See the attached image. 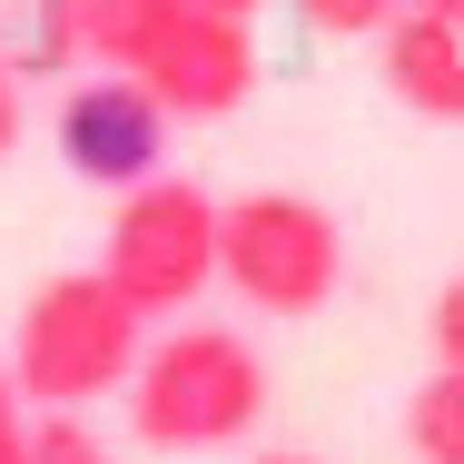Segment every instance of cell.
<instances>
[{
    "instance_id": "cell-1",
    "label": "cell",
    "mask_w": 464,
    "mask_h": 464,
    "mask_svg": "<svg viewBox=\"0 0 464 464\" xmlns=\"http://www.w3.org/2000/svg\"><path fill=\"white\" fill-rule=\"evenodd\" d=\"M267 415V356L237 326H169L129 366V435L149 455H218L257 435Z\"/></svg>"
},
{
    "instance_id": "cell-2",
    "label": "cell",
    "mask_w": 464,
    "mask_h": 464,
    "mask_svg": "<svg viewBox=\"0 0 464 464\" xmlns=\"http://www.w3.org/2000/svg\"><path fill=\"white\" fill-rule=\"evenodd\" d=\"M139 346H149V316L99 277V267H70V277H50L20 306L0 366L20 385V405H70V415H80V405H99V395L129 385Z\"/></svg>"
},
{
    "instance_id": "cell-3",
    "label": "cell",
    "mask_w": 464,
    "mask_h": 464,
    "mask_svg": "<svg viewBox=\"0 0 464 464\" xmlns=\"http://www.w3.org/2000/svg\"><path fill=\"white\" fill-rule=\"evenodd\" d=\"M218 277L237 286L257 316H316L346 277V237L316 198L296 188H247L218 208Z\"/></svg>"
},
{
    "instance_id": "cell-4",
    "label": "cell",
    "mask_w": 464,
    "mask_h": 464,
    "mask_svg": "<svg viewBox=\"0 0 464 464\" xmlns=\"http://www.w3.org/2000/svg\"><path fill=\"white\" fill-rule=\"evenodd\" d=\"M99 277L119 286L139 316H179L218 286V198L198 179H139L119 188V218H109V247H99Z\"/></svg>"
},
{
    "instance_id": "cell-5",
    "label": "cell",
    "mask_w": 464,
    "mask_h": 464,
    "mask_svg": "<svg viewBox=\"0 0 464 464\" xmlns=\"http://www.w3.org/2000/svg\"><path fill=\"white\" fill-rule=\"evenodd\" d=\"M60 169L90 188H139L159 179V159H169V109L139 90V80H119V70H99L80 90L60 99Z\"/></svg>"
},
{
    "instance_id": "cell-6",
    "label": "cell",
    "mask_w": 464,
    "mask_h": 464,
    "mask_svg": "<svg viewBox=\"0 0 464 464\" xmlns=\"http://www.w3.org/2000/svg\"><path fill=\"white\" fill-rule=\"evenodd\" d=\"M139 90L159 99L169 119H227V109H247V90H257V40H247V20L188 0L179 30L139 60Z\"/></svg>"
},
{
    "instance_id": "cell-7",
    "label": "cell",
    "mask_w": 464,
    "mask_h": 464,
    "mask_svg": "<svg viewBox=\"0 0 464 464\" xmlns=\"http://www.w3.org/2000/svg\"><path fill=\"white\" fill-rule=\"evenodd\" d=\"M375 40H385L375 50L385 60V90L405 99L415 119H464V30L455 20H405L395 10Z\"/></svg>"
},
{
    "instance_id": "cell-8",
    "label": "cell",
    "mask_w": 464,
    "mask_h": 464,
    "mask_svg": "<svg viewBox=\"0 0 464 464\" xmlns=\"http://www.w3.org/2000/svg\"><path fill=\"white\" fill-rule=\"evenodd\" d=\"M188 0H80V50H90L99 70H119V80H139V60L179 30Z\"/></svg>"
},
{
    "instance_id": "cell-9",
    "label": "cell",
    "mask_w": 464,
    "mask_h": 464,
    "mask_svg": "<svg viewBox=\"0 0 464 464\" xmlns=\"http://www.w3.org/2000/svg\"><path fill=\"white\" fill-rule=\"evenodd\" d=\"M405 445L425 464H464V375L435 366L425 385H415V405H405Z\"/></svg>"
},
{
    "instance_id": "cell-10",
    "label": "cell",
    "mask_w": 464,
    "mask_h": 464,
    "mask_svg": "<svg viewBox=\"0 0 464 464\" xmlns=\"http://www.w3.org/2000/svg\"><path fill=\"white\" fill-rule=\"evenodd\" d=\"M30 464H109V445H99L70 405H40V415H30Z\"/></svg>"
},
{
    "instance_id": "cell-11",
    "label": "cell",
    "mask_w": 464,
    "mask_h": 464,
    "mask_svg": "<svg viewBox=\"0 0 464 464\" xmlns=\"http://www.w3.org/2000/svg\"><path fill=\"white\" fill-rule=\"evenodd\" d=\"M296 20L326 30V40H375V30L395 20V0H296Z\"/></svg>"
},
{
    "instance_id": "cell-12",
    "label": "cell",
    "mask_w": 464,
    "mask_h": 464,
    "mask_svg": "<svg viewBox=\"0 0 464 464\" xmlns=\"http://www.w3.org/2000/svg\"><path fill=\"white\" fill-rule=\"evenodd\" d=\"M70 40H80V0H40V10H30V50H20V60H40V70H50V60H70Z\"/></svg>"
},
{
    "instance_id": "cell-13",
    "label": "cell",
    "mask_w": 464,
    "mask_h": 464,
    "mask_svg": "<svg viewBox=\"0 0 464 464\" xmlns=\"http://www.w3.org/2000/svg\"><path fill=\"white\" fill-rule=\"evenodd\" d=\"M435 366H455V375H464V277L435 296Z\"/></svg>"
},
{
    "instance_id": "cell-14",
    "label": "cell",
    "mask_w": 464,
    "mask_h": 464,
    "mask_svg": "<svg viewBox=\"0 0 464 464\" xmlns=\"http://www.w3.org/2000/svg\"><path fill=\"white\" fill-rule=\"evenodd\" d=\"M0 464H30V415H20V385L0 366Z\"/></svg>"
},
{
    "instance_id": "cell-15",
    "label": "cell",
    "mask_w": 464,
    "mask_h": 464,
    "mask_svg": "<svg viewBox=\"0 0 464 464\" xmlns=\"http://www.w3.org/2000/svg\"><path fill=\"white\" fill-rule=\"evenodd\" d=\"M20 129H30V119H20V80H10V70H0V159H10V149H20Z\"/></svg>"
},
{
    "instance_id": "cell-16",
    "label": "cell",
    "mask_w": 464,
    "mask_h": 464,
    "mask_svg": "<svg viewBox=\"0 0 464 464\" xmlns=\"http://www.w3.org/2000/svg\"><path fill=\"white\" fill-rule=\"evenodd\" d=\"M395 10H405V20H455L464 30V0H395Z\"/></svg>"
},
{
    "instance_id": "cell-17",
    "label": "cell",
    "mask_w": 464,
    "mask_h": 464,
    "mask_svg": "<svg viewBox=\"0 0 464 464\" xmlns=\"http://www.w3.org/2000/svg\"><path fill=\"white\" fill-rule=\"evenodd\" d=\"M198 10H227V20H247V10H257V0H198Z\"/></svg>"
},
{
    "instance_id": "cell-18",
    "label": "cell",
    "mask_w": 464,
    "mask_h": 464,
    "mask_svg": "<svg viewBox=\"0 0 464 464\" xmlns=\"http://www.w3.org/2000/svg\"><path fill=\"white\" fill-rule=\"evenodd\" d=\"M257 464H316V455H257Z\"/></svg>"
}]
</instances>
